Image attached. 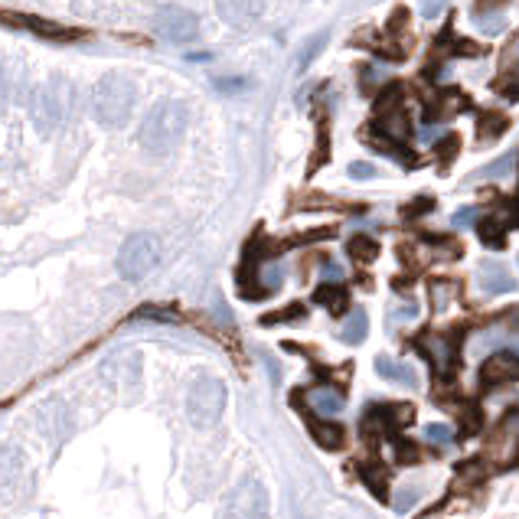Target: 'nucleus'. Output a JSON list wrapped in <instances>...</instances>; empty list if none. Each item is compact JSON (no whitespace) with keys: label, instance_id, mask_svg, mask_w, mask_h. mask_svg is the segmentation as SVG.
Masks as SVG:
<instances>
[{"label":"nucleus","instance_id":"1","mask_svg":"<svg viewBox=\"0 0 519 519\" xmlns=\"http://www.w3.org/2000/svg\"><path fill=\"white\" fill-rule=\"evenodd\" d=\"M187 128H190V108L177 102V98H167V102H157L144 115L141 128H138V144H141V151L164 157L183 141Z\"/></svg>","mask_w":519,"mask_h":519},{"label":"nucleus","instance_id":"2","mask_svg":"<svg viewBox=\"0 0 519 519\" xmlns=\"http://www.w3.org/2000/svg\"><path fill=\"white\" fill-rule=\"evenodd\" d=\"M134 105H138V85L121 72H111L102 76L92 85V118L102 125L105 131H121L134 118Z\"/></svg>","mask_w":519,"mask_h":519},{"label":"nucleus","instance_id":"3","mask_svg":"<svg viewBox=\"0 0 519 519\" xmlns=\"http://www.w3.org/2000/svg\"><path fill=\"white\" fill-rule=\"evenodd\" d=\"M72 108H76V85L63 76H53L36 85L30 98V121L40 134H53L72 118Z\"/></svg>","mask_w":519,"mask_h":519},{"label":"nucleus","instance_id":"4","mask_svg":"<svg viewBox=\"0 0 519 519\" xmlns=\"http://www.w3.org/2000/svg\"><path fill=\"white\" fill-rule=\"evenodd\" d=\"M229 392L216 376H200L187 392V415L196 428H213L219 425L222 412H226Z\"/></svg>","mask_w":519,"mask_h":519},{"label":"nucleus","instance_id":"5","mask_svg":"<svg viewBox=\"0 0 519 519\" xmlns=\"http://www.w3.org/2000/svg\"><path fill=\"white\" fill-rule=\"evenodd\" d=\"M160 262V239L154 232H134L118 252V275L125 281H144Z\"/></svg>","mask_w":519,"mask_h":519},{"label":"nucleus","instance_id":"6","mask_svg":"<svg viewBox=\"0 0 519 519\" xmlns=\"http://www.w3.org/2000/svg\"><path fill=\"white\" fill-rule=\"evenodd\" d=\"M268 510H271L268 490L255 477L239 480L226 500V519H268Z\"/></svg>","mask_w":519,"mask_h":519},{"label":"nucleus","instance_id":"7","mask_svg":"<svg viewBox=\"0 0 519 519\" xmlns=\"http://www.w3.org/2000/svg\"><path fill=\"white\" fill-rule=\"evenodd\" d=\"M154 33L164 43H173V46L193 43L196 36H200V17H196L193 10H187V7L167 4L154 14Z\"/></svg>","mask_w":519,"mask_h":519},{"label":"nucleus","instance_id":"8","mask_svg":"<svg viewBox=\"0 0 519 519\" xmlns=\"http://www.w3.org/2000/svg\"><path fill=\"white\" fill-rule=\"evenodd\" d=\"M0 27L40 36V40H49V43H72L82 36L79 30L63 27V23H53L46 17H33V14H20V10H0Z\"/></svg>","mask_w":519,"mask_h":519},{"label":"nucleus","instance_id":"9","mask_svg":"<svg viewBox=\"0 0 519 519\" xmlns=\"http://www.w3.org/2000/svg\"><path fill=\"white\" fill-rule=\"evenodd\" d=\"M415 346L428 356V363L435 366L441 379H451L457 363H461V337L457 333H425L418 337Z\"/></svg>","mask_w":519,"mask_h":519},{"label":"nucleus","instance_id":"10","mask_svg":"<svg viewBox=\"0 0 519 519\" xmlns=\"http://www.w3.org/2000/svg\"><path fill=\"white\" fill-rule=\"evenodd\" d=\"M516 457H519V409L506 415L487 441V461H493L497 467L516 464Z\"/></svg>","mask_w":519,"mask_h":519},{"label":"nucleus","instance_id":"11","mask_svg":"<svg viewBox=\"0 0 519 519\" xmlns=\"http://www.w3.org/2000/svg\"><path fill=\"white\" fill-rule=\"evenodd\" d=\"M519 379V353H493L487 356V363L480 366V382L487 389L506 386V382Z\"/></svg>","mask_w":519,"mask_h":519},{"label":"nucleus","instance_id":"12","mask_svg":"<svg viewBox=\"0 0 519 519\" xmlns=\"http://www.w3.org/2000/svg\"><path fill=\"white\" fill-rule=\"evenodd\" d=\"M262 14V0H219V17L232 27H249Z\"/></svg>","mask_w":519,"mask_h":519},{"label":"nucleus","instance_id":"13","mask_svg":"<svg viewBox=\"0 0 519 519\" xmlns=\"http://www.w3.org/2000/svg\"><path fill=\"white\" fill-rule=\"evenodd\" d=\"M307 405H311V412H317L320 418H330V415H340L343 412V395L330 386H314L304 392Z\"/></svg>","mask_w":519,"mask_h":519},{"label":"nucleus","instance_id":"14","mask_svg":"<svg viewBox=\"0 0 519 519\" xmlns=\"http://www.w3.org/2000/svg\"><path fill=\"white\" fill-rule=\"evenodd\" d=\"M480 288L487 294H510L516 288V281L510 278V271H506L500 262H484L480 265Z\"/></svg>","mask_w":519,"mask_h":519},{"label":"nucleus","instance_id":"15","mask_svg":"<svg viewBox=\"0 0 519 519\" xmlns=\"http://www.w3.org/2000/svg\"><path fill=\"white\" fill-rule=\"evenodd\" d=\"M307 425H311V435L320 448L327 451H340L346 444V431L340 425H333L330 418H307Z\"/></svg>","mask_w":519,"mask_h":519},{"label":"nucleus","instance_id":"16","mask_svg":"<svg viewBox=\"0 0 519 519\" xmlns=\"http://www.w3.org/2000/svg\"><path fill=\"white\" fill-rule=\"evenodd\" d=\"M360 477H363V484L369 487V493H373L376 500H389V474H386V467H382L379 461H360Z\"/></svg>","mask_w":519,"mask_h":519},{"label":"nucleus","instance_id":"17","mask_svg":"<svg viewBox=\"0 0 519 519\" xmlns=\"http://www.w3.org/2000/svg\"><path fill=\"white\" fill-rule=\"evenodd\" d=\"M376 373H379L382 379H389V382H399V386H418L415 369L395 363L392 356H376Z\"/></svg>","mask_w":519,"mask_h":519},{"label":"nucleus","instance_id":"18","mask_svg":"<svg viewBox=\"0 0 519 519\" xmlns=\"http://www.w3.org/2000/svg\"><path fill=\"white\" fill-rule=\"evenodd\" d=\"M314 301H317V304H324L330 314H343L346 307H350V291L340 288L337 281H327V284H320V288H317Z\"/></svg>","mask_w":519,"mask_h":519},{"label":"nucleus","instance_id":"19","mask_svg":"<svg viewBox=\"0 0 519 519\" xmlns=\"http://www.w3.org/2000/svg\"><path fill=\"white\" fill-rule=\"evenodd\" d=\"M366 333H369V314L363 311V307H356V311L350 314V320H346L343 330H340V340L346 346H360L366 340Z\"/></svg>","mask_w":519,"mask_h":519},{"label":"nucleus","instance_id":"20","mask_svg":"<svg viewBox=\"0 0 519 519\" xmlns=\"http://www.w3.org/2000/svg\"><path fill=\"white\" fill-rule=\"evenodd\" d=\"M477 232H480V239H484V245H490V249H503L506 245V226H503V219H497V216H487L484 222H477Z\"/></svg>","mask_w":519,"mask_h":519},{"label":"nucleus","instance_id":"21","mask_svg":"<svg viewBox=\"0 0 519 519\" xmlns=\"http://www.w3.org/2000/svg\"><path fill=\"white\" fill-rule=\"evenodd\" d=\"M346 252H350V258H356V262H376L379 258V242L373 236H353L350 245H346Z\"/></svg>","mask_w":519,"mask_h":519},{"label":"nucleus","instance_id":"22","mask_svg":"<svg viewBox=\"0 0 519 519\" xmlns=\"http://www.w3.org/2000/svg\"><path fill=\"white\" fill-rule=\"evenodd\" d=\"M392 451H395V461L399 464H418L422 461V448L415 441L402 438V435H392Z\"/></svg>","mask_w":519,"mask_h":519},{"label":"nucleus","instance_id":"23","mask_svg":"<svg viewBox=\"0 0 519 519\" xmlns=\"http://www.w3.org/2000/svg\"><path fill=\"white\" fill-rule=\"evenodd\" d=\"M506 125H510V121H506L503 111H487V115H480V138L493 141L497 134L506 131Z\"/></svg>","mask_w":519,"mask_h":519},{"label":"nucleus","instance_id":"24","mask_svg":"<svg viewBox=\"0 0 519 519\" xmlns=\"http://www.w3.org/2000/svg\"><path fill=\"white\" fill-rule=\"evenodd\" d=\"M513 164H516V154L510 151V154H503V157L493 160L490 167L477 170V173H474V180H500V177H506V173L513 170Z\"/></svg>","mask_w":519,"mask_h":519},{"label":"nucleus","instance_id":"25","mask_svg":"<svg viewBox=\"0 0 519 519\" xmlns=\"http://www.w3.org/2000/svg\"><path fill=\"white\" fill-rule=\"evenodd\" d=\"M454 294H457V281H435L431 284V307H435V311H444V307H448L451 301H454Z\"/></svg>","mask_w":519,"mask_h":519},{"label":"nucleus","instance_id":"26","mask_svg":"<svg viewBox=\"0 0 519 519\" xmlns=\"http://www.w3.org/2000/svg\"><path fill=\"white\" fill-rule=\"evenodd\" d=\"M327 46V33H317V36H311V40H307L304 46H301V53H298V72H304L307 66L314 63V59L320 56V49Z\"/></svg>","mask_w":519,"mask_h":519},{"label":"nucleus","instance_id":"27","mask_svg":"<svg viewBox=\"0 0 519 519\" xmlns=\"http://www.w3.org/2000/svg\"><path fill=\"white\" fill-rule=\"evenodd\" d=\"M461 438H474L480 435V425H484V418H480V409L477 405H461Z\"/></svg>","mask_w":519,"mask_h":519},{"label":"nucleus","instance_id":"28","mask_svg":"<svg viewBox=\"0 0 519 519\" xmlns=\"http://www.w3.org/2000/svg\"><path fill=\"white\" fill-rule=\"evenodd\" d=\"M457 151H461V138H457V134H444V138L435 141V154L441 157V164H444V167L451 164Z\"/></svg>","mask_w":519,"mask_h":519},{"label":"nucleus","instance_id":"29","mask_svg":"<svg viewBox=\"0 0 519 519\" xmlns=\"http://www.w3.org/2000/svg\"><path fill=\"white\" fill-rule=\"evenodd\" d=\"M304 304H291V307H284V311H275V314H265L262 317V324H288V320H298L304 317Z\"/></svg>","mask_w":519,"mask_h":519},{"label":"nucleus","instance_id":"30","mask_svg":"<svg viewBox=\"0 0 519 519\" xmlns=\"http://www.w3.org/2000/svg\"><path fill=\"white\" fill-rule=\"evenodd\" d=\"M425 435H428V441L435 444V448H441V451L451 448V444H454V431H451L448 425H428Z\"/></svg>","mask_w":519,"mask_h":519},{"label":"nucleus","instance_id":"31","mask_svg":"<svg viewBox=\"0 0 519 519\" xmlns=\"http://www.w3.org/2000/svg\"><path fill=\"white\" fill-rule=\"evenodd\" d=\"M474 23L484 33H503V27H506V20L500 17V14H477L474 17Z\"/></svg>","mask_w":519,"mask_h":519},{"label":"nucleus","instance_id":"32","mask_svg":"<svg viewBox=\"0 0 519 519\" xmlns=\"http://www.w3.org/2000/svg\"><path fill=\"white\" fill-rule=\"evenodd\" d=\"M346 173H350L353 180H376V167L373 164H366V160H356V164H350L346 167Z\"/></svg>","mask_w":519,"mask_h":519},{"label":"nucleus","instance_id":"33","mask_svg":"<svg viewBox=\"0 0 519 519\" xmlns=\"http://www.w3.org/2000/svg\"><path fill=\"white\" fill-rule=\"evenodd\" d=\"M428 209H435V200H431V196H418L415 203H409L402 209L405 213V219H415V216H422V213H428Z\"/></svg>","mask_w":519,"mask_h":519},{"label":"nucleus","instance_id":"34","mask_svg":"<svg viewBox=\"0 0 519 519\" xmlns=\"http://www.w3.org/2000/svg\"><path fill=\"white\" fill-rule=\"evenodd\" d=\"M213 85H216V92H222V95H236V92H242L249 82H245V79H216Z\"/></svg>","mask_w":519,"mask_h":519},{"label":"nucleus","instance_id":"35","mask_svg":"<svg viewBox=\"0 0 519 519\" xmlns=\"http://www.w3.org/2000/svg\"><path fill=\"white\" fill-rule=\"evenodd\" d=\"M474 219H477V209L474 206H464V209H457L451 222H454L457 229H467V226H474Z\"/></svg>","mask_w":519,"mask_h":519},{"label":"nucleus","instance_id":"36","mask_svg":"<svg viewBox=\"0 0 519 519\" xmlns=\"http://www.w3.org/2000/svg\"><path fill=\"white\" fill-rule=\"evenodd\" d=\"M415 503H418V490H402L399 500H395V510L405 513V510H412Z\"/></svg>","mask_w":519,"mask_h":519},{"label":"nucleus","instance_id":"37","mask_svg":"<svg viewBox=\"0 0 519 519\" xmlns=\"http://www.w3.org/2000/svg\"><path fill=\"white\" fill-rule=\"evenodd\" d=\"M412 317H418V304L415 301H405L402 307H395V311H392V320H412Z\"/></svg>","mask_w":519,"mask_h":519},{"label":"nucleus","instance_id":"38","mask_svg":"<svg viewBox=\"0 0 519 519\" xmlns=\"http://www.w3.org/2000/svg\"><path fill=\"white\" fill-rule=\"evenodd\" d=\"M441 10H444V0H425V4H422V14H425L428 20H431V17H438Z\"/></svg>","mask_w":519,"mask_h":519},{"label":"nucleus","instance_id":"39","mask_svg":"<svg viewBox=\"0 0 519 519\" xmlns=\"http://www.w3.org/2000/svg\"><path fill=\"white\" fill-rule=\"evenodd\" d=\"M324 275H327V281H340L343 278V268L340 265H327Z\"/></svg>","mask_w":519,"mask_h":519},{"label":"nucleus","instance_id":"40","mask_svg":"<svg viewBox=\"0 0 519 519\" xmlns=\"http://www.w3.org/2000/svg\"><path fill=\"white\" fill-rule=\"evenodd\" d=\"M187 59H193V63H206L209 53H193V56H187Z\"/></svg>","mask_w":519,"mask_h":519}]
</instances>
